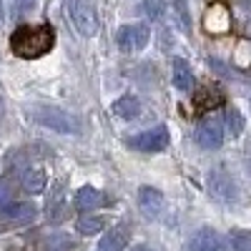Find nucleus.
I'll return each instance as SVG.
<instances>
[{"instance_id": "nucleus-1", "label": "nucleus", "mask_w": 251, "mask_h": 251, "mask_svg": "<svg viewBox=\"0 0 251 251\" xmlns=\"http://www.w3.org/2000/svg\"><path fill=\"white\" fill-rule=\"evenodd\" d=\"M53 46H55V30L50 23L20 25L10 35V53L23 60L43 58L53 50Z\"/></svg>"}, {"instance_id": "nucleus-2", "label": "nucleus", "mask_w": 251, "mask_h": 251, "mask_svg": "<svg viewBox=\"0 0 251 251\" xmlns=\"http://www.w3.org/2000/svg\"><path fill=\"white\" fill-rule=\"evenodd\" d=\"M66 13L73 28L83 38H93L98 33V15H96V8L91 5V0H68Z\"/></svg>"}, {"instance_id": "nucleus-3", "label": "nucleus", "mask_w": 251, "mask_h": 251, "mask_svg": "<svg viewBox=\"0 0 251 251\" xmlns=\"http://www.w3.org/2000/svg\"><path fill=\"white\" fill-rule=\"evenodd\" d=\"M131 149L136 151H143V153H153V151H163L169 146V128L166 126H158V128H151V131H143L138 136H133L128 141Z\"/></svg>"}, {"instance_id": "nucleus-4", "label": "nucleus", "mask_w": 251, "mask_h": 251, "mask_svg": "<svg viewBox=\"0 0 251 251\" xmlns=\"http://www.w3.org/2000/svg\"><path fill=\"white\" fill-rule=\"evenodd\" d=\"M116 43L123 53H136L141 50L146 43H149V28L141 25V23H133V25H123L116 35Z\"/></svg>"}, {"instance_id": "nucleus-5", "label": "nucleus", "mask_w": 251, "mask_h": 251, "mask_svg": "<svg viewBox=\"0 0 251 251\" xmlns=\"http://www.w3.org/2000/svg\"><path fill=\"white\" fill-rule=\"evenodd\" d=\"M224 141V126H221V118L211 116V118H203L199 126H196V143L201 149H219Z\"/></svg>"}, {"instance_id": "nucleus-6", "label": "nucleus", "mask_w": 251, "mask_h": 251, "mask_svg": "<svg viewBox=\"0 0 251 251\" xmlns=\"http://www.w3.org/2000/svg\"><path fill=\"white\" fill-rule=\"evenodd\" d=\"M208 194H211V199L221 201V203H231L236 201V183L231 181V176H226L224 171H211L208 174Z\"/></svg>"}, {"instance_id": "nucleus-7", "label": "nucleus", "mask_w": 251, "mask_h": 251, "mask_svg": "<svg viewBox=\"0 0 251 251\" xmlns=\"http://www.w3.org/2000/svg\"><path fill=\"white\" fill-rule=\"evenodd\" d=\"M186 251H226L224 239L214 231V228H199V231L188 239Z\"/></svg>"}, {"instance_id": "nucleus-8", "label": "nucleus", "mask_w": 251, "mask_h": 251, "mask_svg": "<svg viewBox=\"0 0 251 251\" xmlns=\"http://www.w3.org/2000/svg\"><path fill=\"white\" fill-rule=\"evenodd\" d=\"M138 208L146 219H158L161 211H163V194L158 188H151V186H143L138 191Z\"/></svg>"}, {"instance_id": "nucleus-9", "label": "nucleus", "mask_w": 251, "mask_h": 251, "mask_svg": "<svg viewBox=\"0 0 251 251\" xmlns=\"http://www.w3.org/2000/svg\"><path fill=\"white\" fill-rule=\"evenodd\" d=\"M203 28L211 33V35H224L231 28V15H228L226 5H211L206 10V18H203Z\"/></svg>"}, {"instance_id": "nucleus-10", "label": "nucleus", "mask_w": 251, "mask_h": 251, "mask_svg": "<svg viewBox=\"0 0 251 251\" xmlns=\"http://www.w3.org/2000/svg\"><path fill=\"white\" fill-rule=\"evenodd\" d=\"M35 118L43 123V126H48V128H53V131L68 133V131L73 128L71 116L63 113V111H58V108H38V111H35Z\"/></svg>"}, {"instance_id": "nucleus-11", "label": "nucleus", "mask_w": 251, "mask_h": 251, "mask_svg": "<svg viewBox=\"0 0 251 251\" xmlns=\"http://www.w3.org/2000/svg\"><path fill=\"white\" fill-rule=\"evenodd\" d=\"M75 208L78 211H91V208H98V206H106L108 203V199L103 196L98 188H93V186H83V188H78V194H75Z\"/></svg>"}, {"instance_id": "nucleus-12", "label": "nucleus", "mask_w": 251, "mask_h": 251, "mask_svg": "<svg viewBox=\"0 0 251 251\" xmlns=\"http://www.w3.org/2000/svg\"><path fill=\"white\" fill-rule=\"evenodd\" d=\"M224 103V93L219 91V88H208V86H203V88H199V93L194 96V108L199 111V113H206V111H214V108H219Z\"/></svg>"}, {"instance_id": "nucleus-13", "label": "nucleus", "mask_w": 251, "mask_h": 251, "mask_svg": "<svg viewBox=\"0 0 251 251\" xmlns=\"http://www.w3.org/2000/svg\"><path fill=\"white\" fill-rule=\"evenodd\" d=\"M126 244H128V228L126 226H116L100 239L98 251H123Z\"/></svg>"}, {"instance_id": "nucleus-14", "label": "nucleus", "mask_w": 251, "mask_h": 251, "mask_svg": "<svg viewBox=\"0 0 251 251\" xmlns=\"http://www.w3.org/2000/svg\"><path fill=\"white\" fill-rule=\"evenodd\" d=\"M111 111H113V116H118V118H123V121H131V118H136V116L141 113V103H138L136 96L126 93V96H121V98L113 103Z\"/></svg>"}, {"instance_id": "nucleus-15", "label": "nucleus", "mask_w": 251, "mask_h": 251, "mask_svg": "<svg viewBox=\"0 0 251 251\" xmlns=\"http://www.w3.org/2000/svg\"><path fill=\"white\" fill-rule=\"evenodd\" d=\"M20 183H23V188L28 194H40L48 183V176L43 169H25L23 176H20Z\"/></svg>"}, {"instance_id": "nucleus-16", "label": "nucleus", "mask_w": 251, "mask_h": 251, "mask_svg": "<svg viewBox=\"0 0 251 251\" xmlns=\"http://www.w3.org/2000/svg\"><path fill=\"white\" fill-rule=\"evenodd\" d=\"M171 78H174V86L178 91H188V88H191V83H194L191 66H188L183 58H174V73H171Z\"/></svg>"}, {"instance_id": "nucleus-17", "label": "nucleus", "mask_w": 251, "mask_h": 251, "mask_svg": "<svg viewBox=\"0 0 251 251\" xmlns=\"http://www.w3.org/2000/svg\"><path fill=\"white\" fill-rule=\"evenodd\" d=\"M35 214H38V208L33 203H10L5 208L3 216L10 219V221H15V224H28V221L35 219Z\"/></svg>"}, {"instance_id": "nucleus-18", "label": "nucleus", "mask_w": 251, "mask_h": 251, "mask_svg": "<svg viewBox=\"0 0 251 251\" xmlns=\"http://www.w3.org/2000/svg\"><path fill=\"white\" fill-rule=\"evenodd\" d=\"M75 228H78V234H83V236H93V234H98L103 228V219H98V216H80Z\"/></svg>"}, {"instance_id": "nucleus-19", "label": "nucleus", "mask_w": 251, "mask_h": 251, "mask_svg": "<svg viewBox=\"0 0 251 251\" xmlns=\"http://www.w3.org/2000/svg\"><path fill=\"white\" fill-rule=\"evenodd\" d=\"M171 13L176 18V23L181 30H188L191 28V20H188V8H186V0H174V5H171Z\"/></svg>"}, {"instance_id": "nucleus-20", "label": "nucleus", "mask_w": 251, "mask_h": 251, "mask_svg": "<svg viewBox=\"0 0 251 251\" xmlns=\"http://www.w3.org/2000/svg\"><path fill=\"white\" fill-rule=\"evenodd\" d=\"M226 128H228V133H231V136H239L244 131V116L236 108H231V111L226 113Z\"/></svg>"}, {"instance_id": "nucleus-21", "label": "nucleus", "mask_w": 251, "mask_h": 251, "mask_svg": "<svg viewBox=\"0 0 251 251\" xmlns=\"http://www.w3.org/2000/svg\"><path fill=\"white\" fill-rule=\"evenodd\" d=\"M35 8V0H10V10L15 15H25Z\"/></svg>"}, {"instance_id": "nucleus-22", "label": "nucleus", "mask_w": 251, "mask_h": 251, "mask_svg": "<svg viewBox=\"0 0 251 251\" xmlns=\"http://www.w3.org/2000/svg\"><path fill=\"white\" fill-rule=\"evenodd\" d=\"M143 8L153 20L163 15V0H143Z\"/></svg>"}, {"instance_id": "nucleus-23", "label": "nucleus", "mask_w": 251, "mask_h": 251, "mask_svg": "<svg viewBox=\"0 0 251 251\" xmlns=\"http://www.w3.org/2000/svg\"><path fill=\"white\" fill-rule=\"evenodd\" d=\"M234 246H236V251H251V234H236Z\"/></svg>"}, {"instance_id": "nucleus-24", "label": "nucleus", "mask_w": 251, "mask_h": 251, "mask_svg": "<svg viewBox=\"0 0 251 251\" xmlns=\"http://www.w3.org/2000/svg\"><path fill=\"white\" fill-rule=\"evenodd\" d=\"M131 251H151V249H149V246H146V244H138V246H133Z\"/></svg>"}, {"instance_id": "nucleus-25", "label": "nucleus", "mask_w": 251, "mask_h": 251, "mask_svg": "<svg viewBox=\"0 0 251 251\" xmlns=\"http://www.w3.org/2000/svg\"><path fill=\"white\" fill-rule=\"evenodd\" d=\"M3 15H5V10H3V0H0V20H3Z\"/></svg>"}]
</instances>
